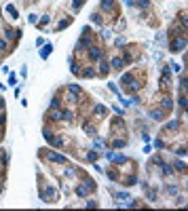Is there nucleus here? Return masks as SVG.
Segmentation results:
<instances>
[{"label": "nucleus", "instance_id": "nucleus-13", "mask_svg": "<svg viewBox=\"0 0 188 211\" xmlns=\"http://www.w3.org/2000/svg\"><path fill=\"white\" fill-rule=\"evenodd\" d=\"M70 93H78V87L76 85H70Z\"/></svg>", "mask_w": 188, "mask_h": 211}, {"label": "nucleus", "instance_id": "nucleus-14", "mask_svg": "<svg viewBox=\"0 0 188 211\" xmlns=\"http://www.w3.org/2000/svg\"><path fill=\"white\" fill-rule=\"evenodd\" d=\"M125 4H133V0H125Z\"/></svg>", "mask_w": 188, "mask_h": 211}, {"label": "nucleus", "instance_id": "nucleus-15", "mask_svg": "<svg viewBox=\"0 0 188 211\" xmlns=\"http://www.w3.org/2000/svg\"><path fill=\"white\" fill-rule=\"evenodd\" d=\"M0 137H2V135H0Z\"/></svg>", "mask_w": 188, "mask_h": 211}, {"label": "nucleus", "instance_id": "nucleus-7", "mask_svg": "<svg viewBox=\"0 0 188 211\" xmlns=\"http://www.w3.org/2000/svg\"><path fill=\"white\" fill-rule=\"evenodd\" d=\"M112 66H114L116 70H120V66H123V59H114V61H112Z\"/></svg>", "mask_w": 188, "mask_h": 211}, {"label": "nucleus", "instance_id": "nucleus-6", "mask_svg": "<svg viewBox=\"0 0 188 211\" xmlns=\"http://www.w3.org/2000/svg\"><path fill=\"white\" fill-rule=\"evenodd\" d=\"M61 116H64V114H61V112H51V118H53V120H59Z\"/></svg>", "mask_w": 188, "mask_h": 211}, {"label": "nucleus", "instance_id": "nucleus-4", "mask_svg": "<svg viewBox=\"0 0 188 211\" xmlns=\"http://www.w3.org/2000/svg\"><path fill=\"white\" fill-rule=\"evenodd\" d=\"M49 53H51V44H46L44 51H40V55H42V57H49Z\"/></svg>", "mask_w": 188, "mask_h": 211}, {"label": "nucleus", "instance_id": "nucleus-8", "mask_svg": "<svg viewBox=\"0 0 188 211\" xmlns=\"http://www.w3.org/2000/svg\"><path fill=\"white\" fill-rule=\"evenodd\" d=\"M163 106H165V110H169V108H171V99H167V97H165V99H163Z\"/></svg>", "mask_w": 188, "mask_h": 211}, {"label": "nucleus", "instance_id": "nucleus-9", "mask_svg": "<svg viewBox=\"0 0 188 211\" xmlns=\"http://www.w3.org/2000/svg\"><path fill=\"white\" fill-rule=\"evenodd\" d=\"M72 6H74V9H80V6H83V0H74Z\"/></svg>", "mask_w": 188, "mask_h": 211}, {"label": "nucleus", "instance_id": "nucleus-1", "mask_svg": "<svg viewBox=\"0 0 188 211\" xmlns=\"http://www.w3.org/2000/svg\"><path fill=\"white\" fill-rule=\"evenodd\" d=\"M184 46H186V38H184V36H180V38H176L173 42H171V51L178 53V51H182Z\"/></svg>", "mask_w": 188, "mask_h": 211}, {"label": "nucleus", "instance_id": "nucleus-11", "mask_svg": "<svg viewBox=\"0 0 188 211\" xmlns=\"http://www.w3.org/2000/svg\"><path fill=\"white\" fill-rule=\"evenodd\" d=\"M112 6V0H104V9H110Z\"/></svg>", "mask_w": 188, "mask_h": 211}, {"label": "nucleus", "instance_id": "nucleus-2", "mask_svg": "<svg viewBox=\"0 0 188 211\" xmlns=\"http://www.w3.org/2000/svg\"><path fill=\"white\" fill-rule=\"evenodd\" d=\"M89 55H91L93 59H99V57H102V51H99V49H93V46H91V49H89Z\"/></svg>", "mask_w": 188, "mask_h": 211}, {"label": "nucleus", "instance_id": "nucleus-10", "mask_svg": "<svg viewBox=\"0 0 188 211\" xmlns=\"http://www.w3.org/2000/svg\"><path fill=\"white\" fill-rule=\"evenodd\" d=\"M95 112H97V114H104L106 108H104V106H97V108H95Z\"/></svg>", "mask_w": 188, "mask_h": 211}, {"label": "nucleus", "instance_id": "nucleus-12", "mask_svg": "<svg viewBox=\"0 0 188 211\" xmlns=\"http://www.w3.org/2000/svg\"><path fill=\"white\" fill-rule=\"evenodd\" d=\"M4 49H6V42H4V40H0V53H2Z\"/></svg>", "mask_w": 188, "mask_h": 211}, {"label": "nucleus", "instance_id": "nucleus-5", "mask_svg": "<svg viewBox=\"0 0 188 211\" xmlns=\"http://www.w3.org/2000/svg\"><path fill=\"white\" fill-rule=\"evenodd\" d=\"M152 118H156V120H161V118H163V112H159V110H154V112H152Z\"/></svg>", "mask_w": 188, "mask_h": 211}, {"label": "nucleus", "instance_id": "nucleus-3", "mask_svg": "<svg viewBox=\"0 0 188 211\" xmlns=\"http://www.w3.org/2000/svg\"><path fill=\"white\" fill-rule=\"evenodd\" d=\"M46 156H49L51 160H55V163H64V160H66L64 156H59V154H53V152H49V154H46Z\"/></svg>", "mask_w": 188, "mask_h": 211}]
</instances>
